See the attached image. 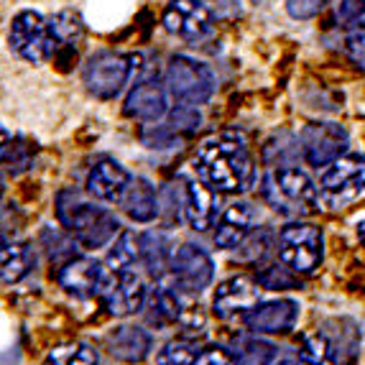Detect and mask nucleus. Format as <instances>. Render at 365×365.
<instances>
[{"mask_svg": "<svg viewBox=\"0 0 365 365\" xmlns=\"http://www.w3.org/2000/svg\"><path fill=\"white\" fill-rule=\"evenodd\" d=\"M200 182L220 195H243L256 184V161L243 135L215 133L197 146L192 158Z\"/></svg>", "mask_w": 365, "mask_h": 365, "instance_id": "f257e3e1", "label": "nucleus"}, {"mask_svg": "<svg viewBox=\"0 0 365 365\" xmlns=\"http://www.w3.org/2000/svg\"><path fill=\"white\" fill-rule=\"evenodd\" d=\"M263 200L287 217H307L319 212L322 192L319 184L309 179V174L297 166H276L263 177Z\"/></svg>", "mask_w": 365, "mask_h": 365, "instance_id": "f03ea898", "label": "nucleus"}, {"mask_svg": "<svg viewBox=\"0 0 365 365\" xmlns=\"http://www.w3.org/2000/svg\"><path fill=\"white\" fill-rule=\"evenodd\" d=\"M56 212H59V222L67 227L74 243L87 250L105 248L113 237L120 235V222L115 215L79 200L72 192H64L59 197Z\"/></svg>", "mask_w": 365, "mask_h": 365, "instance_id": "7ed1b4c3", "label": "nucleus"}, {"mask_svg": "<svg viewBox=\"0 0 365 365\" xmlns=\"http://www.w3.org/2000/svg\"><path fill=\"white\" fill-rule=\"evenodd\" d=\"M276 253L294 274L312 276L324 261V232L312 222H292L281 227L276 237Z\"/></svg>", "mask_w": 365, "mask_h": 365, "instance_id": "20e7f679", "label": "nucleus"}, {"mask_svg": "<svg viewBox=\"0 0 365 365\" xmlns=\"http://www.w3.org/2000/svg\"><path fill=\"white\" fill-rule=\"evenodd\" d=\"M215 74L192 56H174L166 67V90L177 103L202 105L215 95Z\"/></svg>", "mask_w": 365, "mask_h": 365, "instance_id": "39448f33", "label": "nucleus"}, {"mask_svg": "<svg viewBox=\"0 0 365 365\" xmlns=\"http://www.w3.org/2000/svg\"><path fill=\"white\" fill-rule=\"evenodd\" d=\"M8 41H11V49L21 59L31 61V64H41V61L56 56V41H54V31H51V21L43 19L41 13H34V11L19 13L11 24Z\"/></svg>", "mask_w": 365, "mask_h": 365, "instance_id": "423d86ee", "label": "nucleus"}, {"mask_svg": "<svg viewBox=\"0 0 365 365\" xmlns=\"http://www.w3.org/2000/svg\"><path fill=\"white\" fill-rule=\"evenodd\" d=\"M133 56L115 54V51H100L90 56L82 69V82L87 90L100 100H113L120 95L123 87L128 85L130 74H133Z\"/></svg>", "mask_w": 365, "mask_h": 365, "instance_id": "0eeeda50", "label": "nucleus"}, {"mask_svg": "<svg viewBox=\"0 0 365 365\" xmlns=\"http://www.w3.org/2000/svg\"><path fill=\"white\" fill-rule=\"evenodd\" d=\"M347 146H350V135L340 123H309L299 133V151L307 164L314 169H324L340 156H345Z\"/></svg>", "mask_w": 365, "mask_h": 365, "instance_id": "6e6552de", "label": "nucleus"}, {"mask_svg": "<svg viewBox=\"0 0 365 365\" xmlns=\"http://www.w3.org/2000/svg\"><path fill=\"white\" fill-rule=\"evenodd\" d=\"M365 189V156L345 153L319 174V192L329 202H347Z\"/></svg>", "mask_w": 365, "mask_h": 365, "instance_id": "1a4fd4ad", "label": "nucleus"}, {"mask_svg": "<svg viewBox=\"0 0 365 365\" xmlns=\"http://www.w3.org/2000/svg\"><path fill=\"white\" fill-rule=\"evenodd\" d=\"M146 297V284H143V279L135 274L133 268L130 271H120V274H110L108 271L103 289H100L103 304L108 307L110 314L115 317H128L133 312L143 309Z\"/></svg>", "mask_w": 365, "mask_h": 365, "instance_id": "9d476101", "label": "nucleus"}, {"mask_svg": "<svg viewBox=\"0 0 365 365\" xmlns=\"http://www.w3.org/2000/svg\"><path fill=\"white\" fill-rule=\"evenodd\" d=\"M164 29L184 41H202L215 29V19L200 0H171L164 11Z\"/></svg>", "mask_w": 365, "mask_h": 365, "instance_id": "9b49d317", "label": "nucleus"}, {"mask_svg": "<svg viewBox=\"0 0 365 365\" xmlns=\"http://www.w3.org/2000/svg\"><path fill=\"white\" fill-rule=\"evenodd\" d=\"M171 276H174L177 289H182V292H187V294H202L212 284L215 263L207 250H202L200 245H195V243H184L182 248L174 253Z\"/></svg>", "mask_w": 365, "mask_h": 365, "instance_id": "f8f14e48", "label": "nucleus"}, {"mask_svg": "<svg viewBox=\"0 0 365 365\" xmlns=\"http://www.w3.org/2000/svg\"><path fill=\"white\" fill-rule=\"evenodd\" d=\"M299 312L302 307L294 299H268V302H258L243 317V324L253 335H287L297 327Z\"/></svg>", "mask_w": 365, "mask_h": 365, "instance_id": "ddd939ff", "label": "nucleus"}, {"mask_svg": "<svg viewBox=\"0 0 365 365\" xmlns=\"http://www.w3.org/2000/svg\"><path fill=\"white\" fill-rule=\"evenodd\" d=\"M261 287H258L256 279L250 276H230L227 281H222L217 289H215L212 297V314L217 319H243L253 307L261 302Z\"/></svg>", "mask_w": 365, "mask_h": 365, "instance_id": "4468645a", "label": "nucleus"}, {"mask_svg": "<svg viewBox=\"0 0 365 365\" xmlns=\"http://www.w3.org/2000/svg\"><path fill=\"white\" fill-rule=\"evenodd\" d=\"M166 87L156 79H148V82H140L130 90V95L125 98L123 105V113L133 120L140 123H156L169 113V95H166Z\"/></svg>", "mask_w": 365, "mask_h": 365, "instance_id": "2eb2a0df", "label": "nucleus"}, {"mask_svg": "<svg viewBox=\"0 0 365 365\" xmlns=\"http://www.w3.org/2000/svg\"><path fill=\"white\" fill-rule=\"evenodd\" d=\"M130 174L115 158H100L90 169L87 177V192L100 202H120L130 184Z\"/></svg>", "mask_w": 365, "mask_h": 365, "instance_id": "dca6fc26", "label": "nucleus"}, {"mask_svg": "<svg viewBox=\"0 0 365 365\" xmlns=\"http://www.w3.org/2000/svg\"><path fill=\"white\" fill-rule=\"evenodd\" d=\"M105 276L108 274H105L98 261H92V258H69V261L59 268L56 279H59L64 292L85 299V297L100 294Z\"/></svg>", "mask_w": 365, "mask_h": 365, "instance_id": "f3484780", "label": "nucleus"}, {"mask_svg": "<svg viewBox=\"0 0 365 365\" xmlns=\"http://www.w3.org/2000/svg\"><path fill=\"white\" fill-rule=\"evenodd\" d=\"M253 222H256V212L248 202H232L222 212L215 230V245L220 250H232L243 243L245 237L253 232Z\"/></svg>", "mask_w": 365, "mask_h": 365, "instance_id": "a211bd4d", "label": "nucleus"}, {"mask_svg": "<svg viewBox=\"0 0 365 365\" xmlns=\"http://www.w3.org/2000/svg\"><path fill=\"white\" fill-rule=\"evenodd\" d=\"M151 347V332L143 327H135V324H123V327H115L108 335L110 355L123 360V363H140V360H146Z\"/></svg>", "mask_w": 365, "mask_h": 365, "instance_id": "6ab92c4d", "label": "nucleus"}, {"mask_svg": "<svg viewBox=\"0 0 365 365\" xmlns=\"http://www.w3.org/2000/svg\"><path fill=\"white\" fill-rule=\"evenodd\" d=\"M184 217L189 227L205 232L215 222V189L205 182H187L184 187Z\"/></svg>", "mask_w": 365, "mask_h": 365, "instance_id": "aec40b11", "label": "nucleus"}, {"mask_svg": "<svg viewBox=\"0 0 365 365\" xmlns=\"http://www.w3.org/2000/svg\"><path fill=\"white\" fill-rule=\"evenodd\" d=\"M146 322L153 324V327H169L174 322H182L184 317V307H182V299L179 294L174 292L171 287H156L151 294L146 297Z\"/></svg>", "mask_w": 365, "mask_h": 365, "instance_id": "412c9836", "label": "nucleus"}, {"mask_svg": "<svg viewBox=\"0 0 365 365\" xmlns=\"http://www.w3.org/2000/svg\"><path fill=\"white\" fill-rule=\"evenodd\" d=\"M177 250L171 248V240L164 232H143L140 235V261L153 279H161L171 268Z\"/></svg>", "mask_w": 365, "mask_h": 365, "instance_id": "4be33fe9", "label": "nucleus"}, {"mask_svg": "<svg viewBox=\"0 0 365 365\" xmlns=\"http://www.w3.org/2000/svg\"><path fill=\"white\" fill-rule=\"evenodd\" d=\"M123 210L135 222H151L158 215V200L153 187L146 179H130L125 195H123Z\"/></svg>", "mask_w": 365, "mask_h": 365, "instance_id": "5701e85b", "label": "nucleus"}, {"mask_svg": "<svg viewBox=\"0 0 365 365\" xmlns=\"http://www.w3.org/2000/svg\"><path fill=\"white\" fill-rule=\"evenodd\" d=\"M230 355L235 358L237 365H274L276 363V345L268 340H261L258 335L237 337L232 342Z\"/></svg>", "mask_w": 365, "mask_h": 365, "instance_id": "b1692460", "label": "nucleus"}, {"mask_svg": "<svg viewBox=\"0 0 365 365\" xmlns=\"http://www.w3.org/2000/svg\"><path fill=\"white\" fill-rule=\"evenodd\" d=\"M51 21V31H54V41H56V54L61 49H79L82 41H85V21L82 16L74 11H61L56 13Z\"/></svg>", "mask_w": 365, "mask_h": 365, "instance_id": "393cba45", "label": "nucleus"}, {"mask_svg": "<svg viewBox=\"0 0 365 365\" xmlns=\"http://www.w3.org/2000/svg\"><path fill=\"white\" fill-rule=\"evenodd\" d=\"M29 274V250L0 235V281L16 284Z\"/></svg>", "mask_w": 365, "mask_h": 365, "instance_id": "a878e982", "label": "nucleus"}, {"mask_svg": "<svg viewBox=\"0 0 365 365\" xmlns=\"http://www.w3.org/2000/svg\"><path fill=\"white\" fill-rule=\"evenodd\" d=\"M135 261H140V235L123 230L108 253V271L110 274L130 271Z\"/></svg>", "mask_w": 365, "mask_h": 365, "instance_id": "bb28decb", "label": "nucleus"}, {"mask_svg": "<svg viewBox=\"0 0 365 365\" xmlns=\"http://www.w3.org/2000/svg\"><path fill=\"white\" fill-rule=\"evenodd\" d=\"M299 365H337V353L324 335H307L299 347Z\"/></svg>", "mask_w": 365, "mask_h": 365, "instance_id": "cd10ccee", "label": "nucleus"}, {"mask_svg": "<svg viewBox=\"0 0 365 365\" xmlns=\"http://www.w3.org/2000/svg\"><path fill=\"white\" fill-rule=\"evenodd\" d=\"M98 350H92L85 342H69V345H59L49 353V358L43 360V365H98Z\"/></svg>", "mask_w": 365, "mask_h": 365, "instance_id": "c85d7f7f", "label": "nucleus"}, {"mask_svg": "<svg viewBox=\"0 0 365 365\" xmlns=\"http://www.w3.org/2000/svg\"><path fill=\"white\" fill-rule=\"evenodd\" d=\"M256 281L261 289L268 292H284V289H299V274H294L292 268L284 263H268L261 266L256 274Z\"/></svg>", "mask_w": 365, "mask_h": 365, "instance_id": "c756f323", "label": "nucleus"}, {"mask_svg": "<svg viewBox=\"0 0 365 365\" xmlns=\"http://www.w3.org/2000/svg\"><path fill=\"white\" fill-rule=\"evenodd\" d=\"M276 237H279V232L266 230V227L253 230L243 243L237 245V256H240V261H263L271 253V248H276Z\"/></svg>", "mask_w": 365, "mask_h": 365, "instance_id": "7c9ffc66", "label": "nucleus"}, {"mask_svg": "<svg viewBox=\"0 0 365 365\" xmlns=\"http://www.w3.org/2000/svg\"><path fill=\"white\" fill-rule=\"evenodd\" d=\"M200 347L197 342L187 340V337H179V340H171L161 347V353L156 355L158 365H195L200 358Z\"/></svg>", "mask_w": 365, "mask_h": 365, "instance_id": "2f4dec72", "label": "nucleus"}, {"mask_svg": "<svg viewBox=\"0 0 365 365\" xmlns=\"http://www.w3.org/2000/svg\"><path fill=\"white\" fill-rule=\"evenodd\" d=\"M345 51L355 67L365 72V24L350 29V34L345 36Z\"/></svg>", "mask_w": 365, "mask_h": 365, "instance_id": "473e14b6", "label": "nucleus"}, {"mask_svg": "<svg viewBox=\"0 0 365 365\" xmlns=\"http://www.w3.org/2000/svg\"><path fill=\"white\" fill-rule=\"evenodd\" d=\"M329 0H287V11L292 19L297 21H309L317 13L327 6Z\"/></svg>", "mask_w": 365, "mask_h": 365, "instance_id": "72a5a7b5", "label": "nucleus"}, {"mask_svg": "<svg viewBox=\"0 0 365 365\" xmlns=\"http://www.w3.org/2000/svg\"><path fill=\"white\" fill-rule=\"evenodd\" d=\"M200 125V113L192 108H177L174 113L169 115V130L171 133H177V130H195Z\"/></svg>", "mask_w": 365, "mask_h": 365, "instance_id": "f704fd0d", "label": "nucleus"}, {"mask_svg": "<svg viewBox=\"0 0 365 365\" xmlns=\"http://www.w3.org/2000/svg\"><path fill=\"white\" fill-rule=\"evenodd\" d=\"M365 16V0H342L337 8V19L345 26H360V19Z\"/></svg>", "mask_w": 365, "mask_h": 365, "instance_id": "c9c22d12", "label": "nucleus"}, {"mask_svg": "<svg viewBox=\"0 0 365 365\" xmlns=\"http://www.w3.org/2000/svg\"><path fill=\"white\" fill-rule=\"evenodd\" d=\"M195 365H237V363L227 350H222V347H207V350L200 353Z\"/></svg>", "mask_w": 365, "mask_h": 365, "instance_id": "e433bc0d", "label": "nucleus"}, {"mask_svg": "<svg viewBox=\"0 0 365 365\" xmlns=\"http://www.w3.org/2000/svg\"><path fill=\"white\" fill-rule=\"evenodd\" d=\"M11 151V133L6 128H0V158H6Z\"/></svg>", "mask_w": 365, "mask_h": 365, "instance_id": "4c0bfd02", "label": "nucleus"}, {"mask_svg": "<svg viewBox=\"0 0 365 365\" xmlns=\"http://www.w3.org/2000/svg\"><path fill=\"white\" fill-rule=\"evenodd\" d=\"M358 237H360V243L365 245V222H360L358 225Z\"/></svg>", "mask_w": 365, "mask_h": 365, "instance_id": "58836bf2", "label": "nucleus"}, {"mask_svg": "<svg viewBox=\"0 0 365 365\" xmlns=\"http://www.w3.org/2000/svg\"><path fill=\"white\" fill-rule=\"evenodd\" d=\"M274 365H299V360H279V363Z\"/></svg>", "mask_w": 365, "mask_h": 365, "instance_id": "ea45409f", "label": "nucleus"}]
</instances>
